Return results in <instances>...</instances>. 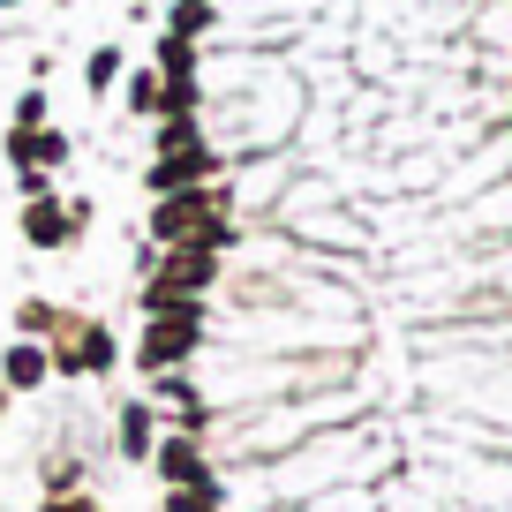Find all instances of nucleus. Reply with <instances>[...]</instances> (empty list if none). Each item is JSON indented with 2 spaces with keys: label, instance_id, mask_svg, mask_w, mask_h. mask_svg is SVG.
Listing matches in <instances>:
<instances>
[{
  "label": "nucleus",
  "instance_id": "4",
  "mask_svg": "<svg viewBox=\"0 0 512 512\" xmlns=\"http://www.w3.org/2000/svg\"><path fill=\"white\" fill-rule=\"evenodd\" d=\"M211 174H219V159H211L204 144H196V151H159L151 189H159V196H181V189H196V181H211Z\"/></svg>",
  "mask_w": 512,
  "mask_h": 512
},
{
  "label": "nucleus",
  "instance_id": "12",
  "mask_svg": "<svg viewBox=\"0 0 512 512\" xmlns=\"http://www.w3.org/2000/svg\"><path fill=\"white\" fill-rule=\"evenodd\" d=\"M128 98H136L144 113H159V106H166V98H159V76H136V91H128Z\"/></svg>",
  "mask_w": 512,
  "mask_h": 512
},
{
  "label": "nucleus",
  "instance_id": "1",
  "mask_svg": "<svg viewBox=\"0 0 512 512\" xmlns=\"http://www.w3.org/2000/svg\"><path fill=\"white\" fill-rule=\"evenodd\" d=\"M151 234H159L166 249H196V256L234 249V219H226V196H219V189H181V196H166L159 219H151Z\"/></svg>",
  "mask_w": 512,
  "mask_h": 512
},
{
  "label": "nucleus",
  "instance_id": "13",
  "mask_svg": "<svg viewBox=\"0 0 512 512\" xmlns=\"http://www.w3.org/2000/svg\"><path fill=\"white\" fill-rule=\"evenodd\" d=\"M38 121H46V98H38V91L16 98V128H38Z\"/></svg>",
  "mask_w": 512,
  "mask_h": 512
},
{
  "label": "nucleus",
  "instance_id": "16",
  "mask_svg": "<svg viewBox=\"0 0 512 512\" xmlns=\"http://www.w3.org/2000/svg\"><path fill=\"white\" fill-rule=\"evenodd\" d=\"M0 415H8V407H0Z\"/></svg>",
  "mask_w": 512,
  "mask_h": 512
},
{
  "label": "nucleus",
  "instance_id": "7",
  "mask_svg": "<svg viewBox=\"0 0 512 512\" xmlns=\"http://www.w3.org/2000/svg\"><path fill=\"white\" fill-rule=\"evenodd\" d=\"M121 452H128V460H151V452H159V445H151V400L121 407Z\"/></svg>",
  "mask_w": 512,
  "mask_h": 512
},
{
  "label": "nucleus",
  "instance_id": "6",
  "mask_svg": "<svg viewBox=\"0 0 512 512\" xmlns=\"http://www.w3.org/2000/svg\"><path fill=\"white\" fill-rule=\"evenodd\" d=\"M8 159H16V166H38V159L61 166L68 159V136H61V128H16V136H8Z\"/></svg>",
  "mask_w": 512,
  "mask_h": 512
},
{
  "label": "nucleus",
  "instance_id": "5",
  "mask_svg": "<svg viewBox=\"0 0 512 512\" xmlns=\"http://www.w3.org/2000/svg\"><path fill=\"white\" fill-rule=\"evenodd\" d=\"M46 369H53V354L38 347V339H16V347L0 354V384H8V392H38Z\"/></svg>",
  "mask_w": 512,
  "mask_h": 512
},
{
  "label": "nucleus",
  "instance_id": "8",
  "mask_svg": "<svg viewBox=\"0 0 512 512\" xmlns=\"http://www.w3.org/2000/svg\"><path fill=\"white\" fill-rule=\"evenodd\" d=\"M76 354H83V369H113V362H121V347H113V339H106V324H91Z\"/></svg>",
  "mask_w": 512,
  "mask_h": 512
},
{
  "label": "nucleus",
  "instance_id": "3",
  "mask_svg": "<svg viewBox=\"0 0 512 512\" xmlns=\"http://www.w3.org/2000/svg\"><path fill=\"white\" fill-rule=\"evenodd\" d=\"M151 460H159V475L174 482V490H219V475H211V460H204V452L189 445V437H166V445L151 452Z\"/></svg>",
  "mask_w": 512,
  "mask_h": 512
},
{
  "label": "nucleus",
  "instance_id": "10",
  "mask_svg": "<svg viewBox=\"0 0 512 512\" xmlns=\"http://www.w3.org/2000/svg\"><path fill=\"white\" fill-rule=\"evenodd\" d=\"M219 490H166V512H211Z\"/></svg>",
  "mask_w": 512,
  "mask_h": 512
},
{
  "label": "nucleus",
  "instance_id": "15",
  "mask_svg": "<svg viewBox=\"0 0 512 512\" xmlns=\"http://www.w3.org/2000/svg\"><path fill=\"white\" fill-rule=\"evenodd\" d=\"M0 8H16V0H0Z\"/></svg>",
  "mask_w": 512,
  "mask_h": 512
},
{
  "label": "nucleus",
  "instance_id": "11",
  "mask_svg": "<svg viewBox=\"0 0 512 512\" xmlns=\"http://www.w3.org/2000/svg\"><path fill=\"white\" fill-rule=\"evenodd\" d=\"M16 324H23V332H53V309H46V302H23Z\"/></svg>",
  "mask_w": 512,
  "mask_h": 512
},
{
  "label": "nucleus",
  "instance_id": "14",
  "mask_svg": "<svg viewBox=\"0 0 512 512\" xmlns=\"http://www.w3.org/2000/svg\"><path fill=\"white\" fill-rule=\"evenodd\" d=\"M46 512H98L91 497H46Z\"/></svg>",
  "mask_w": 512,
  "mask_h": 512
},
{
  "label": "nucleus",
  "instance_id": "9",
  "mask_svg": "<svg viewBox=\"0 0 512 512\" xmlns=\"http://www.w3.org/2000/svg\"><path fill=\"white\" fill-rule=\"evenodd\" d=\"M83 76H91V91H106V83L121 76V53H113V46H98V53H91V68H83Z\"/></svg>",
  "mask_w": 512,
  "mask_h": 512
},
{
  "label": "nucleus",
  "instance_id": "2",
  "mask_svg": "<svg viewBox=\"0 0 512 512\" xmlns=\"http://www.w3.org/2000/svg\"><path fill=\"white\" fill-rule=\"evenodd\" d=\"M76 226H83V211L53 204V196H31V204H23V241H31V249H61V241H76Z\"/></svg>",
  "mask_w": 512,
  "mask_h": 512
}]
</instances>
